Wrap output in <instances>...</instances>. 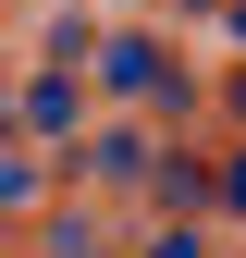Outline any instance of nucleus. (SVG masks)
<instances>
[{
    "mask_svg": "<svg viewBox=\"0 0 246 258\" xmlns=\"http://www.w3.org/2000/svg\"><path fill=\"white\" fill-rule=\"evenodd\" d=\"M234 111H246V86H234Z\"/></svg>",
    "mask_w": 246,
    "mask_h": 258,
    "instance_id": "nucleus-6",
    "label": "nucleus"
},
{
    "mask_svg": "<svg viewBox=\"0 0 246 258\" xmlns=\"http://www.w3.org/2000/svg\"><path fill=\"white\" fill-rule=\"evenodd\" d=\"M25 123L61 136V123H74V74H37V86H25Z\"/></svg>",
    "mask_w": 246,
    "mask_h": 258,
    "instance_id": "nucleus-1",
    "label": "nucleus"
},
{
    "mask_svg": "<svg viewBox=\"0 0 246 258\" xmlns=\"http://www.w3.org/2000/svg\"><path fill=\"white\" fill-rule=\"evenodd\" d=\"M99 74H111V86H136V99H148V86H160V49H136V37H123V49H99Z\"/></svg>",
    "mask_w": 246,
    "mask_h": 258,
    "instance_id": "nucleus-2",
    "label": "nucleus"
},
{
    "mask_svg": "<svg viewBox=\"0 0 246 258\" xmlns=\"http://www.w3.org/2000/svg\"><path fill=\"white\" fill-rule=\"evenodd\" d=\"M184 13H209V0H184Z\"/></svg>",
    "mask_w": 246,
    "mask_h": 258,
    "instance_id": "nucleus-5",
    "label": "nucleus"
},
{
    "mask_svg": "<svg viewBox=\"0 0 246 258\" xmlns=\"http://www.w3.org/2000/svg\"><path fill=\"white\" fill-rule=\"evenodd\" d=\"M234 209H246V160H234Z\"/></svg>",
    "mask_w": 246,
    "mask_h": 258,
    "instance_id": "nucleus-4",
    "label": "nucleus"
},
{
    "mask_svg": "<svg viewBox=\"0 0 246 258\" xmlns=\"http://www.w3.org/2000/svg\"><path fill=\"white\" fill-rule=\"evenodd\" d=\"M222 25H234V49H246V0H222Z\"/></svg>",
    "mask_w": 246,
    "mask_h": 258,
    "instance_id": "nucleus-3",
    "label": "nucleus"
}]
</instances>
